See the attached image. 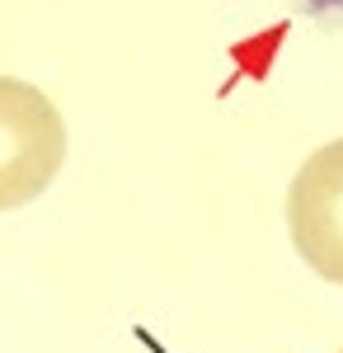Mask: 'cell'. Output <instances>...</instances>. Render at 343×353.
Returning <instances> with one entry per match:
<instances>
[{"label": "cell", "mask_w": 343, "mask_h": 353, "mask_svg": "<svg viewBox=\"0 0 343 353\" xmlns=\"http://www.w3.org/2000/svg\"><path fill=\"white\" fill-rule=\"evenodd\" d=\"M66 161V123L56 104L28 81L0 76V212L48 193Z\"/></svg>", "instance_id": "cell-1"}, {"label": "cell", "mask_w": 343, "mask_h": 353, "mask_svg": "<svg viewBox=\"0 0 343 353\" xmlns=\"http://www.w3.org/2000/svg\"><path fill=\"white\" fill-rule=\"evenodd\" d=\"M287 236L320 278L343 288V137L296 170L287 189Z\"/></svg>", "instance_id": "cell-2"}, {"label": "cell", "mask_w": 343, "mask_h": 353, "mask_svg": "<svg viewBox=\"0 0 343 353\" xmlns=\"http://www.w3.org/2000/svg\"><path fill=\"white\" fill-rule=\"evenodd\" d=\"M306 10L324 19V28H334L343 19V0H306Z\"/></svg>", "instance_id": "cell-3"}]
</instances>
